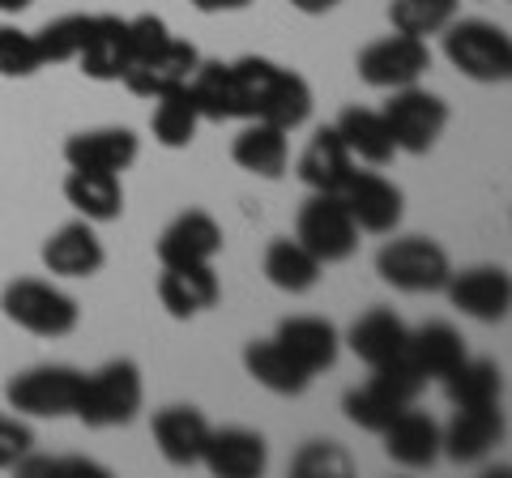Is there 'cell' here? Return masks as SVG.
<instances>
[{
    "mask_svg": "<svg viewBox=\"0 0 512 478\" xmlns=\"http://www.w3.org/2000/svg\"><path fill=\"white\" fill-rule=\"evenodd\" d=\"M64 201L86 222H116L124 214V184L111 171L69 167V175H64Z\"/></svg>",
    "mask_w": 512,
    "mask_h": 478,
    "instance_id": "484cf974",
    "label": "cell"
},
{
    "mask_svg": "<svg viewBox=\"0 0 512 478\" xmlns=\"http://www.w3.org/2000/svg\"><path fill=\"white\" fill-rule=\"evenodd\" d=\"M291 5L299 13H308V18H320V13H329V9H338L342 0H291Z\"/></svg>",
    "mask_w": 512,
    "mask_h": 478,
    "instance_id": "60d3db41",
    "label": "cell"
},
{
    "mask_svg": "<svg viewBox=\"0 0 512 478\" xmlns=\"http://www.w3.org/2000/svg\"><path fill=\"white\" fill-rule=\"evenodd\" d=\"M154 444L171 466H197L201 453H205V440H210V419L197 410V406H163L150 423Z\"/></svg>",
    "mask_w": 512,
    "mask_h": 478,
    "instance_id": "44dd1931",
    "label": "cell"
},
{
    "mask_svg": "<svg viewBox=\"0 0 512 478\" xmlns=\"http://www.w3.org/2000/svg\"><path fill=\"white\" fill-rule=\"evenodd\" d=\"M355 470V461L338 440H308L291 461L295 478H346Z\"/></svg>",
    "mask_w": 512,
    "mask_h": 478,
    "instance_id": "d590c367",
    "label": "cell"
},
{
    "mask_svg": "<svg viewBox=\"0 0 512 478\" xmlns=\"http://www.w3.org/2000/svg\"><path fill=\"white\" fill-rule=\"evenodd\" d=\"M90 30V13H64V18L47 22L43 30H35V47L43 65H64V60H77Z\"/></svg>",
    "mask_w": 512,
    "mask_h": 478,
    "instance_id": "e575fe53",
    "label": "cell"
},
{
    "mask_svg": "<svg viewBox=\"0 0 512 478\" xmlns=\"http://www.w3.org/2000/svg\"><path fill=\"white\" fill-rule=\"evenodd\" d=\"M444 291H448V304L461 316L483 325L504 321L512 308V278L500 265H474V269H461V274H448Z\"/></svg>",
    "mask_w": 512,
    "mask_h": 478,
    "instance_id": "8fae6325",
    "label": "cell"
},
{
    "mask_svg": "<svg viewBox=\"0 0 512 478\" xmlns=\"http://www.w3.org/2000/svg\"><path fill=\"white\" fill-rule=\"evenodd\" d=\"M423 385L427 380L419 376V368H414L410 359L384 363V368H372V380H367V385L350 389L342 397V410H346V419L355 427L380 436L406 406H414V397L423 393Z\"/></svg>",
    "mask_w": 512,
    "mask_h": 478,
    "instance_id": "277c9868",
    "label": "cell"
},
{
    "mask_svg": "<svg viewBox=\"0 0 512 478\" xmlns=\"http://www.w3.org/2000/svg\"><path fill=\"white\" fill-rule=\"evenodd\" d=\"M461 13V0H389V22L397 35L431 39Z\"/></svg>",
    "mask_w": 512,
    "mask_h": 478,
    "instance_id": "836d02e7",
    "label": "cell"
},
{
    "mask_svg": "<svg viewBox=\"0 0 512 478\" xmlns=\"http://www.w3.org/2000/svg\"><path fill=\"white\" fill-rule=\"evenodd\" d=\"M231 158H235V167H244L248 175L278 180L286 171V158H291V146H286V133L278 124L244 120V129H239V137L231 141Z\"/></svg>",
    "mask_w": 512,
    "mask_h": 478,
    "instance_id": "4316f807",
    "label": "cell"
},
{
    "mask_svg": "<svg viewBox=\"0 0 512 478\" xmlns=\"http://www.w3.org/2000/svg\"><path fill=\"white\" fill-rule=\"evenodd\" d=\"M82 376L69 363H39V368L18 372L5 385V402L30 414V419H64L77 410V393H82Z\"/></svg>",
    "mask_w": 512,
    "mask_h": 478,
    "instance_id": "9c48e42d",
    "label": "cell"
},
{
    "mask_svg": "<svg viewBox=\"0 0 512 478\" xmlns=\"http://www.w3.org/2000/svg\"><path fill=\"white\" fill-rule=\"evenodd\" d=\"M346 346L367 363V368H384V363H397L406 359V346H410V329L397 312L389 308H372L363 312L355 325L346 329Z\"/></svg>",
    "mask_w": 512,
    "mask_h": 478,
    "instance_id": "603a6c76",
    "label": "cell"
},
{
    "mask_svg": "<svg viewBox=\"0 0 512 478\" xmlns=\"http://www.w3.org/2000/svg\"><path fill=\"white\" fill-rule=\"evenodd\" d=\"M141 402H146V380L133 359H111L99 372L82 376V393H77V419L94 432L107 427H128L137 419Z\"/></svg>",
    "mask_w": 512,
    "mask_h": 478,
    "instance_id": "7a4b0ae2",
    "label": "cell"
},
{
    "mask_svg": "<svg viewBox=\"0 0 512 478\" xmlns=\"http://www.w3.org/2000/svg\"><path fill=\"white\" fill-rule=\"evenodd\" d=\"M333 129H338V137H342V146L350 150V158L372 163V167L393 163L397 146H393L389 124H384L380 111H372V107H346Z\"/></svg>",
    "mask_w": 512,
    "mask_h": 478,
    "instance_id": "f1b7e54d",
    "label": "cell"
},
{
    "mask_svg": "<svg viewBox=\"0 0 512 478\" xmlns=\"http://www.w3.org/2000/svg\"><path fill=\"white\" fill-rule=\"evenodd\" d=\"M158 299H163L167 316H175V321H192V316L210 312L222 299V282L214 274V265H163Z\"/></svg>",
    "mask_w": 512,
    "mask_h": 478,
    "instance_id": "e0dca14e",
    "label": "cell"
},
{
    "mask_svg": "<svg viewBox=\"0 0 512 478\" xmlns=\"http://www.w3.org/2000/svg\"><path fill=\"white\" fill-rule=\"evenodd\" d=\"M504 440V410L500 406H461L453 423L440 427V453L457 466L483 461Z\"/></svg>",
    "mask_w": 512,
    "mask_h": 478,
    "instance_id": "4fadbf2b",
    "label": "cell"
},
{
    "mask_svg": "<svg viewBox=\"0 0 512 478\" xmlns=\"http://www.w3.org/2000/svg\"><path fill=\"white\" fill-rule=\"evenodd\" d=\"M43 69L39 47L30 30L0 26V77H35Z\"/></svg>",
    "mask_w": 512,
    "mask_h": 478,
    "instance_id": "8d00e7d4",
    "label": "cell"
},
{
    "mask_svg": "<svg viewBox=\"0 0 512 478\" xmlns=\"http://www.w3.org/2000/svg\"><path fill=\"white\" fill-rule=\"evenodd\" d=\"M218 252H222V227L205 210H184L158 235V261L163 265H214Z\"/></svg>",
    "mask_w": 512,
    "mask_h": 478,
    "instance_id": "2e32d148",
    "label": "cell"
},
{
    "mask_svg": "<svg viewBox=\"0 0 512 478\" xmlns=\"http://www.w3.org/2000/svg\"><path fill=\"white\" fill-rule=\"evenodd\" d=\"M444 393H448V402H453L457 410L461 406H500V397H504V372L495 368L491 359H461L453 372H448L444 380Z\"/></svg>",
    "mask_w": 512,
    "mask_h": 478,
    "instance_id": "d6a6232c",
    "label": "cell"
},
{
    "mask_svg": "<svg viewBox=\"0 0 512 478\" xmlns=\"http://www.w3.org/2000/svg\"><path fill=\"white\" fill-rule=\"evenodd\" d=\"M295 239L312 252L320 265H338V261L355 257L359 227H355V218H350L346 201L338 193H312L308 201L299 205Z\"/></svg>",
    "mask_w": 512,
    "mask_h": 478,
    "instance_id": "ba28073f",
    "label": "cell"
},
{
    "mask_svg": "<svg viewBox=\"0 0 512 478\" xmlns=\"http://www.w3.org/2000/svg\"><path fill=\"white\" fill-rule=\"evenodd\" d=\"M30 449H35V432L22 419L0 414V470H13Z\"/></svg>",
    "mask_w": 512,
    "mask_h": 478,
    "instance_id": "f35d334b",
    "label": "cell"
},
{
    "mask_svg": "<svg viewBox=\"0 0 512 478\" xmlns=\"http://www.w3.org/2000/svg\"><path fill=\"white\" fill-rule=\"evenodd\" d=\"M295 171L312 193H342L346 180L355 175V158H350V150L342 146L338 129H316L312 141L303 146Z\"/></svg>",
    "mask_w": 512,
    "mask_h": 478,
    "instance_id": "d4e9b609",
    "label": "cell"
},
{
    "mask_svg": "<svg viewBox=\"0 0 512 478\" xmlns=\"http://www.w3.org/2000/svg\"><path fill=\"white\" fill-rule=\"evenodd\" d=\"M201 129V111L192 103L188 86H175L154 99V116H150V133L163 150H184L192 146V137Z\"/></svg>",
    "mask_w": 512,
    "mask_h": 478,
    "instance_id": "1f68e13d",
    "label": "cell"
},
{
    "mask_svg": "<svg viewBox=\"0 0 512 478\" xmlns=\"http://www.w3.org/2000/svg\"><path fill=\"white\" fill-rule=\"evenodd\" d=\"M261 269H265L269 286H278V291H286V295H303L320 282V269L325 265H320L299 239H274V244L265 248Z\"/></svg>",
    "mask_w": 512,
    "mask_h": 478,
    "instance_id": "4dcf8cb0",
    "label": "cell"
},
{
    "mask_svg": "<svg viewBox=\"0 0 512 478\" xmlns=\"http://www.w3.org/2000/svg\"><path fill=\"white\" fill-rule=\"evenodd\" d=\"M384 124H389V137L397 154H427L436 150V141L448 129V103L440 94L423 90L419 82L389 90V103H384Z\"/></svg>",
    "mask_w": 512,
    "mask_h": 478,
    "instance_id": "52a82bcc",
    "label": "cell"
},
{
    "mask_svg": "<svg viewBox=\"0 0 512 478\" xmlns=\"http://www.w3.org/2000/svg\"><path fill=\"white\" fill-rule=\"evenodd\" d=\"M252 0H192V9L201 13H235V9H248Z\"/></svg>",
    "mask_w": 512,
    "mask_h": 478,
    "instance_id": "ab89813d",
    "label": "cell"
},
{
    "mask_svg": "<svg viewBox=\"0 0 512 478\" xmlns=\"http://www.w3.org/2000/svg\"><path fill=\"white\" fill-rule=\"evenodd\" d=\"M444 56L457 73H466L470 82H508L512 77V39L504 26L483 22V18H453L444 30Z\"/></svg>",
    "mask_w": 512,
    "mask_h": 478,
    "instance_id": "3957f363",
    "label": "cell"
},
{
    "mask_svg": "<svg viewBox=\"0 0 512 478\" xmlns=\"http://www.w3.org/2000/svg\"><path fill=\"white\" fill-rule=\"evenodd\" d=\"M30 5H35V0H0V9H5V13H22Z\"/></svg>",
    "mask_w": 512,
    "mask_h": 478,
    "instance_id": "b9f144b4",
    "label": "cell"
},
{
    "mask_svg": "<svg viewBox=\"0 0 512 478\" xmlns=\"http://www.w3.org/2000/svg\"><path fill=\"white\" fill-rule=\"evenodd\" d=\"M355 69L372 90H402V86H414L431 69V47L423 39H410L393 30V35L363 47Z\"/></svg>",
    "mask_w": 512,
    "mask_h": 478,
    "instance_id": "30bf717a",
    "label": "cell"
},
{
    "mask_svg": "<svg viewBox=\"0 0 512 478\" xmlns=\"http://www.w3.org/2000/svg\"><path fill=\"white\" fill-rule=\"evenodd\" d=\"M406 359L419 368L423 380H444L466 359V342H461V333L448 321H427L423 329H410Z\"/></svg>",
    "mask_w": 512,
    "mask_h": 478,
    "instance_id": "83f0119b",
    "label": "cell"
},
{
    "mask_svg": "<svg viewBox=\"0 0 512 478\" xmlns=\"http://www.w3.org/2000/svg\"><path fill=\"white\" fill-rule=\"evenodd\" d=\"M346 201L355 227L367 235H393L402 227V214H406V197L393 180H384L376 171H355L346 180V188L338 193Z\"/></svg>",
    "mask_w": 512,
    "mask_h": 478,
    "instance_id": "7c38bea8",
    "label": "cell"
},
{
    "mask_svg": "<svg viewBox=\"0 0 512 478\" xmlns=\"http://www.w3.org/2000/svg\"><path fill=\"white\" fill-rule=\"evenodd\" d=\"M244 372L256 380L261 389L269 393H278V397H299L303 389L312 385V376L299 368V363L286 355V350L274 342V338H265V342H248L244 346Z\"/></svg>",
    "mask_w": 512,
    "mask_h": 478,
    "instance_id": "f546056e",
    "label": "cell"
},
{
    "mask_svg": "<svg viewBox=\"0 0 512 478\" xmlns=\"http://www.w3.org/2000/svg\"><path fill=\"white\" fill-rule=\"evenodd\" d=\"M274 342L299 363L303 372L316 376V372H329L333 363H338L342 333L333 329L325 316H286L274 333Z\"/></svg>",
    "mask_w": 512,
    "mask_h": 478,
    "instance_id": "ac0fdd59",
    "label": "cell"
},
{
    "mask_svg": "<svg viewBox=\"0 0 512 478\" xmlns=\"http://www.w3.org/2000/svg\"><path fill=\"white\" fill-rule=\"evenodd\" d=\"M188 94L201 120H265L282 133H295L312 116V86L295 69L274 65L265 56L239 60H201L188 77Z\"/></svg>",
    "mask_w": 512,
    "mask_h": 478,
    "instance_id": "6da1fadb",
    "label": "cell"
},
{
    "mask_svg": "<svg viewBox=\"0 0 512 478\" xmlns=\"http://www.w3.org/2000/svg\"><path fill=\"white\" fill-rule=\"evenodd\" d=\"M39 257L47 265V274H56V278H94L107 265V248L82 218V222H64L56 235H47Z\"/></svg>",
    "mask_w": 512,
    "mask_h": 478,
    "instance_id": "9a60e30c",
    "label": "cell"
},
{
    "mask_svg": "<svg viewBox=\"0 0 512 478\" xmlns=\"http://www.w3.org/2000/svg\"><path fill=\"white\" fill-rule=\"evenodd\" d=\"M201 461L218 478H256L269 466V444L261 432H248V427H210Z\"/></svg>",
    "mask_w": 512,
    "mask_h": 478,
    "instance_id": "d6986e66",
    "label": "cell"
},
{
    "mask_svg": "<svg viewBox=\"0 0 512 478\" xmlns=\"http://www.w3.org/2000/svg\"><path fill=\"white\" fill-rule=\"evenodd\" d=\"M0 308L18 329L35 333V338H64L82 321V308H77L73 295H64L60 286L43 282V278H18L5 286L0 295Z\"/></svg>",
    "mask_w": 512,
    "mask_h": 478,
    "instance_id": "5b68a950",
    "label": "cell"
},
{
    "mask_svg": "<svg viewBox=\"0 0 512 478\" xmlns=\"http://www.w3.org/2000/svg\"><path fill=\"white\" fill-rule=\"evenodd\" d=\"M137 154H141V137L133 129H90V133H73L64 141V163L82 167V171L120 175L137 163Z\"/></svg>",
    "mask_w": 512,
    "mask_h": 478,
    "instance_id": "7402d4cb",
    "label": "cell"
},
{
    "mask_svg": "<svg viewBox=\"0 0 512 478\" xmlns=\"http://www.w3.org/2000/svg\"><path fill=\"white\" fill-rule=\"evenodd\" d=\"M197 65H201L197 47H192L188 39H175L171 35L154 56L137 60V65H128V73L120 77V82L133 90V94H141V99H158V94H167L175 86H188V77L197 73Z\"/></svg>",
    "mask_w": 512,
    "mask_h": 478,
    "instance_id": "5bb4252c",
    "label": "cell"
},
{
    "mask_svg": "<svg viewBox=\"0 0 512 478\" xmlns=\"http://www.w3.org/2000/svg\"><path fill=\"white\" fill-rule=\"evenodd\" d=\"M376 274L393 286V291H406V295H431V291H444L448 274H453V261L448 252L427 235H402V239H389L380 252H376Z\"/></svg>",
    "mask_w": 512,
    "mask_h": 478,
    "instance_id": "8992f818",
    "label": "cell"
},
{
    "mask_svg": "<svg viewBox=\"0 0 512 478\" xmlns=\"http://www.w3.org/2000/svg\"><path fill=\"white\" fill-rule=\"evenodd\" d=\"M77 65L90 82H120L128 69V18L90 13V30L82 52H77Z\"/></svg>",
    "mask_w": 512,
    "mask_h": 478,
    "instance_id": "ffe728a7",
    "label": "cell"
},
{
    "mask_svg": "<svg viewBox=\"0 0 512 478\" xmlns=\"http://www.w3.org/2000/svg\"><path fill=\"white\" fill-rule=\"evenodd\" d=\"M171 39V30L163 18H154V13H141V18H128V65H137V60L154 56L158 47ZM128 73V69H124Z\"/></svg>",
    "mask_w": 512,
    "mask_h": 478,
    "instance_id": "74e56055",
    "label": "cell"
},
{
    "mask_svg": "<svg viewBox=\"0 0 512 478\" xmlns=\"http://www.w3.org/2000/svg\"><path fill=\"white\" fill-rule=\"evenodd\" d=\"M380 436H384V453L406 470H427L440 457V423L414 406H406Z\"/></svg>",
    "mask_w": 512,
    "mask_h": 478,
    "instance_id": "cb8c5ba5",
    "label": "cell"
}]
</instances>
